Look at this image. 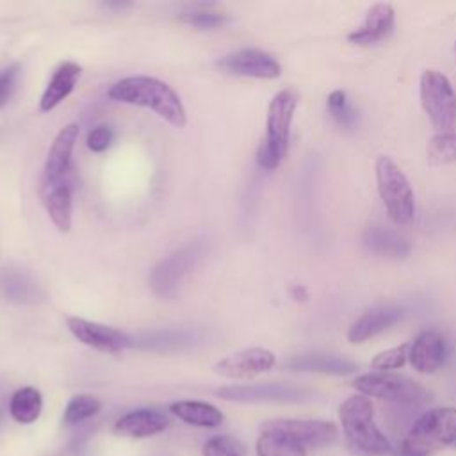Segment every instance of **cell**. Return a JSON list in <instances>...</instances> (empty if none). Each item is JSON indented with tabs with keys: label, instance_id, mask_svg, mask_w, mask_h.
<instances>
[{
	"label": "cell",
	"instance_id": "cell-21",
	"mask_svg": "<svg viewBox=\"0 0 456 456\" xmlns=\"http://www.w3.org/2000/svg\"><path fill=\"white\" fill-rule=\"evenodd\" d=\"M80 66L73 61H64L61 62L50 82L46 84L43 94H41V100H39V109L43 112H50L52 109H55L61 102H64L71 91L75 89L78 78H80Z\"/></svg>",
	"mask_w": 456,
	"mask_h": 456
},
{
	"label": "cell",
	"instance_id": "cell-19",
	"mask_svg": "<svg viewBox=\"0 0 456 456\" xmlns=\"http://www.w3.org/2000/svg\"><path fill=\"white\" fill-rule=\"evenodd\" d=\"M362 244L374 255L387 258H406L411 253L410 240L397 230L370 224L362 233Z\"/></svg>",
	"mask_w": 456,
	"mask_h": 456
},
{
	"label": "cell",
	"instance_id": "cell-11",
	"mask_svg": "<svg viewBox=\"0 0 456 456\" xmlns=\"http://www.w3.org/2000/svg\"><path fill=\"white\" fill-rule=\"evenodd\" d=\"M66 324H68V330L71 331V335L78 342H82L96 351L114 354V353H119V351L130 347V335H126L125 331H119L112 326L93 322V321H87L82 317H68Z\"/></svg>",
	"mask_w": 456,
	"mask_h": 456
},
{
	"label": "cell",
	"instance_id": "cell-10",
	"mask_svg": "<svg viewBox=\"0 0 456 456\" xmlns=\"http://www.w3.org/2000/svg\"><path fill=\"white\" fill-rule=\"evenodd\" d=\"M262 431L283 435L301 447H322L337 438V426L328 420L273 419L262 424Z\"/></svg>",
	"mask_w": 456,
	"mask_h": 456
},
{
	"label": "cell",
	"instance_id": "cell-23",
	"mask_svg": "<svg viewBox=\"0 0 456 456\" xmlns=\"http://www.w3.org/2000/svg\"><path fill=\"white\" fill-rule=\"evenodd\" d=\"M43 205L59 232H69L73 223V196L68 182L43 185Z\"/></svg>",
	"mask_w": 456,
	"mask_h": 456
},
{
	"label": "cell",
	"instance_id": "cell-37",
	"mask_svg": "<svg viewBox=\"0 0 456 456\" xmlns=\"http://www.w3.org/2000/svg\"><path fill=\"white\" fill-rule=\"evenodd\" d=\"M454 50H456V43H454Z\"/></svg>",
	"mask_w": 456,
	"mask_h": 456
},
{
	"label": "cell",
	"instance_id": "cell-20",
	"mask_svg": "<svg viewBox=\"0 0 456 456\" xmlns=\"http://www.w3.org/2000/svg\"><path fill=\"white\" fill-rule=\"evenodd\" d=\"M285 367L296 372H321L333 376L353 374L358 365L344 356L328 354V353H305L292 356L285 362Z\"/></svg>",
	"mask_w": 456,
	"mask_h": 456
},
{
	"label": "cell",
	"instance_id": "cell-15",
	"mask_svg": "<svg viewBox=\"0 0 456 456\" xmlns=\"http://www.w3.org/2000/svg\"><path fill=\"white\" fill-rule=\"evenodd\" d=\"M201 340L196 330L173 328V330H155L144 331L130 337V347H139L155 353H176L194 347Z\"/></svg>",
	"mask_w": 456,
	"mask_h": 456
},
{
	"label": "cell",
	"instance_id": "cell-33",
	"mask_svg": "<svg viewBox=\"0 0 456 456\" xmlns=\"http://www.w3.org/2000/svg\"><path fill=\"white\" fill-rule=\"evenodd\" d=\"M408 351H410V344H401L397 347H390L387 351H381L372 358V367L376 370H383V372L392 370V369H399L406 363Z\"/></svg>",
	"mask_w": 456,
	"mask_h": 456
},
{
	"label": "cell",
	"instance_id": "cell-13",
	"mask_svg": "<svg viewBox=\"0 0 456 456\" xmlns=\"http://www.w3.org/2000/svg\"><path fill=\"white\" fill-rule=\"evenodd\" d=\"M276 363L273 351L265 347H248L233 353L214 365V372L232 379H248L269 370Z\"/></svg>",
	"mask_w": 456,
	"mask_h": 456
},
{
	"label": "cell",
	"instance_id": "cell-27",
	"mask_svg": "<svg viewBox=\"0 0 456 456\" xmlns=\"http://www.w3.org/2000/svg\"><path fill=\"white\" fill-rule=\"evenodd\" d=\"M256 454L258 456H306L305 447L299 444L292 442L290 438L271 433V431H262V435L256 440Z\"/></svg>",
	"mask_w": 456,
	"mask_h": 456
},
{
	"label": "cell",
	"instance_id": "cell-9",
	"mask_svg": "<svg viewBox=\"0 0 456 456\" xmlns=\"http://www.w3.org/2000/svg\"><path fill=\"white\" fill-rule=\"evenodd\" d=\"M224 401L235 403H301L312 392L290 383H256V385H230L216 390Z\"/></svg>",
	"mask_w": 456,
	"mask_h": 456
},
{
	"label": "cell",
	"instance_id": "cell-38",
	"mask_svg": "<svg viewBox=\"0 0 456 456\" xmlns=\"http://www.w3.org/2000/svg\"><path fill=\"white\" fill-rule=\"evenodd\" d=\"M454 445H456V444H454Z\"/></svg>",
	"mask_w": 456,
	"mask_h": 456
},
{
	"label": "cell",
	"instance_id": "cell-24",
	"mask_svg": "<svg viewBox=\"0 0 456 456\" xmlns=\"http://www.w3.org/2000/svg\"><path fill=\"white\" fill-rule=\"evenodd\" d=\"M0 290L11 303L25 305L37 297V285L28 273L16 265H7L0 271Z\"/></svg>",
	"mask_w": 456,
	"mask_h": 456
},
{
	"label": "cell",
	"instance_id": "cell-12",
	"mask_svg": "<svg viewBox=\"0 0 456 456\" xmlns=\"http://www.w3.org/2000/svg\"><path fill=\"white\" fill-rule=\"evenodd\" d=\"M217 64L226 73L251 78H276L281 73L280 62L271 53L256 48H244L228 53Z\"/></svg>",
	"mask_w": 456,
	"mask_h": 456
},
{
	"label": "cell",
	"instance_id": "cell-22",
	"mask_svg": "<svg viewBox=\"0 0 456 456\" xmlns=\"http://www.w3.org/2000/svg\"><path fill=\"white\" fill-rule=\"evenodd\" d=\"M169 420L164 413L157 410H135L116 420L114 431L128 438H146L164 431Z\"/></svg>",
	"mask_w": 456,
	"mask_h": 456
},
{
	"label": "cell",
	"instance_id": "cell-6",
	"mask_svg": "<svg viewBox=\"0 0 456 456\" xmlns=\"http://www.w3.org/2000/svg\"><path fill=\"white\" fill-rule=\"evenodd\" d=\"M353 387L363 395L378 397L392 404L420 406L433 399L431 392L426 387H422L419 381L410 379L408 376H403V374L383 372V370H376V372H369L354 378Z\"/></svg>",
	"mask_w": 456,
	"mask_h": 456
},
{
	"label": "cell",
	"instance_id": "cell-26",
	"mask_svg": "<svg viewBox=\"0 0 456 456\" xmlns=\"http://www.w3.org/2000/svg\"><path fill=\"white\" fill-rule=\"evenodd\" d=\"M43 410L41 392L34 387H21L9 397V413L20 424H32Z\"/></svg>",
	"mask_w": 456,
	"mask_h": 456
},
{
	"label": "cell",
	"instance_id": "cell-36",
	"mask_svg": "<svg viewBox=\"0 0 456 456\" xmlns=\"http://www.w3.org/2000/svg\"><path fill=\"white\" fill-rule=\"evenodd\" d=\"M9 408V403H7V395H5V387L0 383V424H2V419L5 415Z\"/></svg>",
	"mask_w": 456,
	"mask_h": 456
},
{
	"label": "cell",
	"instance_id": "cell-30",
	"mask_svg": "<svg viewBox=\"0 0 456 456\" xmlns=\"http://www.w3.org/2000/svg\"><path fill=\"white\" fill-rule=\"evenodd\" d=\"M428 157L435 164L456 162V132L433 135L428 142Z\"/></svg>",
	"mask_w": 456,
	"mask_h": 456
},
{
	"label": "cell",
	"instance_id": "cell-35",
	"mask_svg": "<svg viewBox=\"0 0 456 456\" xmlns=\"http://www.w3.org/2000/svg\"><path fill=\"white\" fill-rule=\"evenodd\" d=\"M112 139H114V132H112L109 126H105V125L94 126V128L87 134V148H89L91 151H96V153L105 151V150L110 146Z\"/></svg>",
	"mask_w": 456,
	"mask_h": 456
},
{
	"label": "cell",
	"instance_id": "cell-1",
	"mask_svg": "<svg viewBox=\"0 0 456 456\" xmlns=\"http://www.w3.org/2000/svg\"><path fill=\"white\" fill-rule=\"evenodd\" d=\"M109 98L119 103L146 107L176 128H182L187 123V112L178 93L155 77H125L110 86Z\"/></svg>",
	"mask_w": 456,
	"mask_h": 456
},
{
	"label": "cell",
	"instance_id": "cell-4",
	"mask_svg": "<svg viewBox=\"0 0 456 456\" xmlns=\"http://www.w3.org/2000/svg\"><path fill=\"white\" fill-rule=\"evenodd\" d=\"M451 444H456V408H433L413 420L401 456H428Z\"/></svg>",
	"mask_w": 456,
	"mask_h": 456
},
{
	"label": "cell",
	"instance_id": "cell-7",
	"mask_svg": "<svg viewBox=\"0 0 456 456\" xmlns=\"http://www.w3.org/2000/svg\"><path fill=\"white\" fill-rule=\"evenodd\" d=\"M205 256V242L194 240L164 256L150 273V289L162 299L178 294L183 280L198 267Z\"/></svg>",
	"mask_w": 456,
	"mask_h": 456
},
{
	"label": "cell",
	"instance_id": "cell-31",
	"mask_svg": "<svg viewBox=\"0 0 456 456\" xmlns=\"http://www.w3.org/2000/svg\"><path fill=\"white\" fill-rule=\"evenodd\" d=\"M180 20L191 27H196L200 30H212V28H219L224 27L230 20L226 14L217 12V11H210V9H196V11H189L183 12L180 16Z\"/></svg>",
	"mask_w": 456,
	"mask_h": 456
},
{
	"label": "cell",
	"instance_id": "cell-32",
	"mask_svg": "<svg viewBox=\"0 0 456 456\" xmlns=\"http://www.w3.org/2000/svg\"><path fill=\"white\" fill-rule=\"evenodd\" d=\"M203 456H246V447L240 440L230 435H217L203 445Z\"/></svg>",
	"mask_w": 456,
	"mask_h": 456
},
{
	"label": "cell",
	"instance_id": "cell-29",
	"mask_svg": "<svg viewBox=\"0 0 456 456\" xmlns=\"http://www.w3.org/2000/svg\"><path fill=\"white\" fill-rule=\"evenodd\" d=\"M102 410V403L87 394H80L69 399V403L66 404L64 415H62V422L66 426H75L86 419L94 417L98 411Z\"/></svg>",
	"mask_w": 456,
	"mask_h": 456
},
{
	"label": "cell",
	"instance_id": "cell-3",
	"mask_svg": "<svg viewBox=\"0 0 456 456\" xmlns=\"http://www.w3.org/2000/svg\"><path fill=\"white\" fill-rule=\"evenodd\" d=\"M297 100L299 96L294 89H281L273 96L267 109L265 137L256 150V164L262 169H276L287 157L290 125Z\"/></svg>",
	"mask_w": 456,
	"mask_h": 456
},
{
	"label": "cell",
	"instance_id": "cell-28",
	"mask_svg": "<svg viewBox=\"0 0 456 456\" xmlns=\"http://www.w3.org/2000/svg\"><path fill=\"white\" fill-rule=\"evenodd\" d=\"M326 105H328L330 116L335 119V123L340 128L349 130V132L356 128V125H358V112L353 107V103L349 102L346 91L337 89V91L330 93Z\"/></svg>",
	"mask_w": 456,
	"mask_h": 456
},
{
	"label": "cell",
	"instance_id": "cell-18",
	"mask_svg": "<svg viewBox=\"0 0 456 456\" xmlns=\"http://www.w3.org/2000/svg\"><path fill=\"white\" fill-rule=\"evenodd\" d=\"M403 314L404 310L395 305H383V306L370 308L351 324L347 331V340L353 344H362L379 335L381 331L388 330L390 326H394L403 317Z\"/></svg>",
	"mask_w": 456,
	"mask_h": 456
},
{
	"label": "cell",
	"instance_id": "cell-5",
	"mask_svg": "<svg viewBox=\"0 0 456 456\" xmlns=\"http://www.w3.org/2000/svg\"><path fill=\"white\" fill-rule=\"evenodd\" d=\"M376 182L388 217L397 224H410L415 217V196L403 169L387 155L376 159Z\"/></svg>",
	"mask_w": 456,
	"mask_h": 456
},
{
	"label": "cell",
	"instance_id": "cell-8",
	"mask_svg": "<svg viewBox=\"0 0 456 456\" xmlns=\"http://www.w3.org/2000/svg\"><path fill=\"white\" fill-rule=\"evenodd\" d=\"M420 103L438 134L451 132L456 123V91L451 80L436 71L426 69L420 75Z\"/></svg>",
	"mask_w": 456,
	"mask_h": 456
},
{
	"label": "cell",
	"instance_id": "cell-16",
	"mask_svg": "<svg viewBox=\"0 0 456 456\" xmlns=\"http://www.w3.org/2000/svg\"><path fill=\"white\" fill-rule=\"evenodd\" d=\"M447 358V342L438 331H422L408 351L411 367L422 374L436 372Z\"/></svg>",
	"mask_w": 456,
	"mask_h": 456
},
{
	"label": "cell",
	"instance_id": "cell-17",
	"mask_svg": "<svg viewBox=\"0 0 456 456\" xmlns=\"http://www.w3.org/2000/svg\"><path fill=\"white\" fill-rule=\"evenodd\" d=\"M394 21H395L394 7L387 2H378L367 11V16L362 27L353 30L347 36V39L360 46L376 45L392 34Z\"/></svg>",
	"mask_w": 456,
	"mask_h": 456
},
{
	"label": "cell",
	"instance_id": "cell-14",
	"mask_svg": "<svg viewBox=\"0 0 456 456\" xmlns=\"http://www.w3.org/2000/svg\"><path fill=\"white\" fill-rule=\"evenodd\" d=\"M78 139V125L69 123L66 125L53 139L46 162H45V175L43 185H57L62 183L66 175L71 167V155L75 150V142Z\"/></svg>",
	"mask_w": 456,
	"mask_h": 456
},
{
	"label": "cell",
	"instance_id": "cell-34",
	"mask_svg": "<svg viewBox=\"0 0 456 456\" xmlns=\"http://www.w3.org/2000/svg\"><path fill=\"white\" fill-rule=\"evenodd\" d=\"M18 78H20V66L18 64H11V66H5V68H0V109L14 94Z\"/></svg>",
	"mask_w": 456,
	"mask_h": 456
},
{
	"label": "cell",
	"instance_id": "cell-2",
	"mask_svg": "<svg viewBox=\"0 0 456 456\" xmlns=\"http://www.w3.org/2000/svg\"><path fill=\"white\" fill-rule=\"evenodd\" d=\"M338 417L351 451L358 456H383L390 452L388 438L374 422V406L365 395L347 397L340 408Z\"/></svg>",
	"mask_w": 456,
	"mask_h": 456
},
{
	"label": "cell",
	"instance_id": "cell-25",
	"mask_svg": "<svg viewBox=\"0 0 456 456\" xmlns=\"http://www.w3.org/2000/svg\"><path fill=\"white\" fill-rule=\"evenodd\" d=\"M169 410L180 420L200 428H216L223 422V413L214 404L203 401H176Z\"/></svg>",
	"mask_w": 456,
	"mask_h": 456
}]
</instances>
